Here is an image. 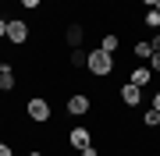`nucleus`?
<instances>
[{
    "label": "nucleus",
    "mask_w": 160,
    "mask_h": 156,
    "mask_svg": "<svg viewBox=\"0 0 160 156\" xmlns=\"http://www.w3.org/2000/svg\"><path fill=\"white\" fill-rule=\"evenodd\" d=\"M89 110H92V103H89L86 92H75V96L68 99V114H71V117H86Z\"/></svg>",
    "instance_id": "4"
},
{
    "label": "nucleus",
    "mask_w": 160,
    "mask_h": 156,
    "mask_svg": "<svg viewBox=\"0 0 160 156\" xmlns=\"http://www.w3.org/2000/svg\"><path fill=\"white\" fill-rule=\"evenodd\" d=\"M4 68H7V64H4V60H0V71H4Z\"/></svg>",
    "instance_id": "24"
},
{
    "label": "nucleus",
    "mask_w": 160,
    "mask_h": 156,
    "mask_svg": "<svg viewBox=\"0 0 160 156\" xmlns=\"http://www.w3.org/2000/svg\"><path fill=\"white\" fill-rule=\"evenodd\" d=\"M0 156H14V149H11L7 142H0Z\"/></svg>",
    "instance_id": "18"
},
{
    "label": "nucleus",
    "mask_w": 160,
    "mask_h": 156,
    "mask_svg": "<svg viewBox=\"0 0 160 156\" xmlns=\"http://www.w3.org/2000/svg\"><path fill=\"white\" fill-rule=\"evenodd\" d=\"M0 4H7V0H0Z\"/></svg>",
    "instance_id": "26"
},
{
    "label": "nucleus",
    "mask_w": 160,
    "mask_h": 156,
    "mask_svg": "<svg viewBox=\"0 0 160 156\" xmlns=\"http://www.w3.org/2000/svg\"><path fill=\"white\" fill-rule=\"evenodd\" d=\"M142 25H149V29H157V32H160V11H157V7H149V11H146Z\"/></svg>",
    "instance_id": "13"
},
{
    "label": "nucleus",
    "mask_w": 160,
    "mask_h": 156,
    "mask_svg": "<svg viewBox=\"0 0 160 156\" xmlns=\"http://www.w3.org/2000/svg\"><path fill=\"white\" fill-rule=\"evenodd\" d=\"M82 39H86V32H82V25H78V21H71L68 29H64V43H68V46L75 50V46H82Z\"/></svg>",
    "instance_id": "7"
},
{
    "label": "nucleus",
    "mask_w": 160,
    "mask_h": 156,
    "mask_svg": "<svg viewBox=\"0 0 160 156\" xmlns=\"http://www.w3.org/2000/svg\"><path fill=\"white\" fill-rule=\"evenodd\" d=\"M132 53H135V57H142V60H149V53H153V46H149V39H139L135 46H132Z\"/></svg>",
    "instance_id": "12"
},
{
    "label": "nucleus",
    "mask_w": 160,
    "mask_h": 156,
    "mask_svg": "<svg viewBox=\"0 0 160 156\" xmlns=\"http://www.w3.org/2000/svg\"><path fill=\"white\" fill-rule=\"evenodd\" d=\"M29 39H32L29 21H25V18H11V21H7V43H11V46H25Z\"/></svg>",
    "instance_id": "2"
},
{
    "label": "nucleus",
    "mask_w": 160,
    "mask_h": 156,
    "mask_svg": "<svg viewBox=\"0 0 160 156\" xmlns=\"http://www.w3.org/2000/svg\"><path fill=\"white\" fill-rule=\"evenodd\" d=\"M139 4H146V7H157V0H139Z\"/></svg>",
    "instance_id": "22"
},
{
    "label": "nucleus",
    "mask_w": 160,
    "mask_h": 156,
    "mask_svg": "<svg viewBox=\"0 0 160 156\" xmlns=\"http://www.w3.org/2000/svg\"><path fill=\"white\" fill-rule=\"evenodd\" d=\"M142 124H146V128H157V124H160V110H153V106H149L146 114H142Z\"/></svg>",
    "instance_id": "14"
},
{
    "label": "nucleus",
    "mask_w": 160,
    "mask_h": 156,
    "mask_svg": "<svg viewBox=\"0 0 160 156\" xmlns=\"http://www.w3.org/2000/svg\"><path fill=\"white\" fill-rule=\"evenodd\" d=\"M149 71H160V50L149 53Z\"/></svg>",
    "instance_id": "16"
},
{
    "label": "nucleus",
    "mask_w": 160,
    "mask_h": 156,
    "mask_svg": "<svg viewBox=\"0 0 160 156\" xmlns=\"http://www.w3.org/2000/svg\"><path fill=\"white\" fill-rule=\"evenodd\" d=\"M25 114H29V121H36V124H46L53 110H50V103H46L43 96H32L29 103H25Z\"/></svg>",
    "instance_id": "3"
},
{
    "label": "nucleus",
    "mask_w": 160,
    "mask_h": 156,
    "mask_svg": "<svg viewBox=\"0 0 160 156\" xmlns=\"http://www.w3.org/2000/svg\"><path fill=\"white\" fill-rule=\"evenodd\" d=\"M68 142H71V149H86V145H92V131H89V128H71V131H68Z\"/></svg>",
    "instance_id": "5"
},
{
    "label": "nucleus",
    "mask_w": 160,
    "mask_h": 156,
    "mask_svg": "<svg viewBox=\"0 0 160 156\" xmlns=\"http://www.w3.org/2000/svg\"><path fill=\"white\" fill-rule=\"evenodd\" d=\"M29 156H43V149H32V153H29Z\"/></svg>",
    "instance_id": "23"
},
{
    "label": "nucleus",
    "mask_w": 160,
    "mask_h": 156,
    "mask_svg": "<svg viewBox=\"0 0 160 156\" xmlns=\"http://www.w3.org/2000/svg\"><path fill=\"white\" fill-rule=\"evenodd\" d=\"M68 60H71V68H75V71H78V68H86V64H89V53H86V50H82V46H75Z\"/></svg>",
    "instance_id": "11"
},
{
    "label": "nucleus",
    "mask_w": 160,
    "mask_h": 156,
    "mask_svg": "<svg viewBox=\"0 0 160 156\" xmlns=\"http://www.w3.org/2000/svg\"><path fill=\"white\" fill-rule=\"evenodd\" d=\"M18 4H22L25 11H39V7H43V0H18Z\"/></svg>",
    "instance_id": "15"
},
{
    "label": "nucleus",
    "mask_w": 160,
    "mask_h": 156,
    "mask_svg": "<svg viewBox=\"0 0 160 156\" xmlns=\"http://www.w3.org/2000/svg\"><path fill=\"white\" fill-rule=\"evenodd\" d=\"M132 85H139V89H146L149 85V82H153V71H149V68H135V71H132Z\"/></svg>",
    "instance_id": "9"
},
{
    "label": "nucleus",
    "mask_w": 160,
    "mask_h": 156,
    "mask_svg": "<svg viewBox=\"0 0 160 156\" xmlns=\"http://www.w3.org/2000/svg\"><path fill=\"white\" fill-rule=\"evenodd\" d=\"M157 11H160V0H157Z\"/></svg>",
    "instance_id": "25"
},
{
    "label": "nucleus",
    "mask_w": 160,
    "mask_h": 156,
    "mask_svg": "<svg viewBox=\"0 0 160 156\" xmlns=\"http://www.w3.org/2000/svg\"><path fill=\"white\" fill-rule=\"evenodd\" d=\"M153 110H160V92H157V96H153Z\"/></svg>",
    "instance_id": "21"
},
{
    "label": "nucleus",
    "mask_w": 160,
    "mask_h": 156,
    "mask_svg": "<svg viewBox=\"0 0 160 156\" xmlns=\"http://www.w3.org/2000/svg\"><path fill=\"white\" fill-rule=\"evenodd\" d=\"M18 85V75H14V68L7 64L4 71H0V92H11V89Z\"/></svg>",
    "instance_id": "8"
},
{
    "label": "nucleus",
    "mask_w": 160,
    "mask_h": 156,
    "mask_svg": "<svg viewBox=\"0 0 160 156\" xmlns=\"http://www.w3.org/2000/svg\"><path fill=\"white\" fill-rule=\"evenodd\" d=\"M82 156H100V149H96V145H86V149H82Z\"/></svg>",
    "instance_id": "19"
},
{
    "label": "nucleus",
    "mask_w": 160,
    "mask_h": 156,
    "mask_svg": "<svg viewBox=\"0 0 160 156\" xmlns=\"http://www.w3.org/2000/svg\"><path fill=\"white\" fill-rule=\"evenodd\" d=\"M121 103H125V106H139V103H142V89L132 85V82H125V85H121Z\"/></svg>",
    "instance_id": "6"
},
{
    "label": "nucleus",
    "mask_w": 160,
    "mask_h": 156,
    "mask_svg": "<svg viewBox=\"0 0 160 156\" xmlns=\"http://www.w3.org/2000/svg\"><path fill=\"white\" fill-rule=\"evenodd\" d=\"M118 46H121V35H118V32H107V35L100 39V50H107V53H114Z\"/></svg>",
    "instance_id": "10"
},
{
    "label": "nucleus",
    "mask_w": 160,
    "mask_h": 156,
    "mask_svg": "<svg viewBox=\"0 0 160 156\" xmlns=\"http://www.w3.org/2000/svg\"><path fill=\"white\" fill-rule=\"evenodd\" d=\"M86 68H89L92 78L103 82L110 71H114V53H107V50H89V64H86Z\"/></svg>",
    "instance_id": "1"
},
{
    "label": "nucleus",
    "mask_w": 160,
    "mask_h": 156,
    "mask_svg": "<svg viewBox=\"0 0 160 156\" xmlns=\"http://www.w3.org/2000/svg\"><path fill=\"white\" fill-rule=\"evenodd\" d=\"M149 46H153V50H160V32L153 35V39H149Z\"/></svg>",
    "instance_id": "20"
},
{
    "label": "nucleus",
    "mask_w": 160,
    "mask_h": 156,
    "mask_svg": "<svg viewBox=\"0 0 160 156\" xmlns=\"http://www.w3.org/2000/svg\"><path fill=\"white\" fill-rule=\"evenodd\" d=\"M7 21L11 18H0V39H7Z\"/></svg>",
    "instance_id": "17"
}]
</instances>
